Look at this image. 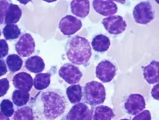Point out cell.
I'll use <instances>...</instances> for the list:
<instances>
[{
	"instance_id": "obj_35",
	"label": "cell",
	"mask_w": 159,
	"mask_h": 120,
	"mask_svg": "<svg viewBox=\"0 0 159 120\" xmlns=\"http://www.w3.org/2000/svg\"><path fill=\"white\" fill-rule=\"evenodd\" d=\"M20 2H23L22 4H26L27 2H29V1H26V2H22V1H19Z\"/></svg>"
},
{
	"instance_id": "obj_4",
	"label": "cell",
	"mask_w": 159,
	"mask_h": 120,
	"mask_svg": "<svg viewBox=\"0 0 159 120\" xmlns=\"http://www.w3.org/2000/svg\"><path fill=\"white\" fill-rule=\"evenodd\" d=\"M133 16L136 23L148 24L155 18V10L150 2H141L134 8Z\"/></svg>"
},
{
	"instance_id": "obj_5",
	"label": "cell",
	"mask_w": 159,
	"mask_h": 120,
	"mask_svg": "<svg viewBox=\"0 0 159 120\" xmlns=\"http://www.w3.org/2000/svg\"><path fill=\"white\" fill-rule=\"evenodd\" d=\"M146 102L144 97L139 94H132L125 99L123 108L128 114L136 116L145 109Z\"/></svg>"
},
{
	"instance_id": "obj_31",
	"label": "cell",
	"mask_w": 159,
	"mask_h": 120,
	"mask_svg": "<svg viewBox=\"0 0 159 120\" xmlns=\"http://www.w3.org/2000/svg\"><path fill=\"white\" fill-rule=\"evenodd\" d=\"M7 69L6 63L2 59H0V77L3 76L5 74H7Z\"/></svg>"
},
{
	"instance_id": "obj_25",
	"label": "cell",
	"mask_w": 159,
	"mask_h": 120,
	"mask_svg": "<svg viewBox=\"0 0 159 120\" xmlns=\"http://www.w3.org/2000/svg\"><path fill=\"white\" fill-rule=\"evenodd\" d=\"M3 35L6 40H15L21 35V30L16 24H7L3 29Z\"/></svg>"
},
{
	"instance_id": "obj_18",
	"label": "cell",
	"mask_w": 159,
	"mask_h": 120,
	"mask_svg": "<svg viewBox=\"0 0 159 120\" xmlns=\"http://www.w3.org/2000/svg\"><path fill=\"white\" fill-rule=\"evenodd\" d=\"M92 46L95 52H105L110 47V39L107 36L103 34L95 36L92 41Z\"/></svg>"
},
{
	"instance_id": "obj_10",
	"label": "cell",
	"mask_w": 159,
	"mask_h": 120,
	"mask_svg": "<svg viewBox=\"0 0 159 120\" xmlns=\"http://www.w3.org/2000/svg\"><path fill=\"white\" fill-rule=\"evenodd\" d=\"M82 22L75 16L68 15L63 17L59 23V28L65 36H72L81 30Z\"/></svg>"
},
{
	"instance_id": "obj_26",
	"label": "cell",
	"mask_w": 159,
	"mask_h": 120,
	"mask_svg": "<svg viewBox=\"0 0 159 120\" xmlns=\"http://www.w3.org/2000/svg\"><path fill=\"white\" fill-rule=\"evenodd\" d=\"M0 111L5 117L8 118L11 117L14 114V112H15L13 102L7 99H3L0 103Z\"/></svg>"
},
{
	"instance_id": "obj_2",
	"label": "cell",
	"mask_w": 159,
	"mask_h": 120,
	"mask_svg": "<svg viewBox=\"0 0 159 120\" xmlns=\"http://www.w3.org/2000/svg\"><path fill=\"white\" fill-rule=\"evenodd\" d=\"M67 58L73 65H84L92 56L90 43L86 38L75 36L68 41L65 45Z\"/></svg>"
},
{
	"instance_id": "obj_33",
	"label": "cell",
	"mask_w": 159,
	"mask_h": 120,
	"mask_svg": "<svg viewBox=\"0 0 159 120\" xmlns=\"http://www.w3.org/2000/svg\"><path fill=\"white\" fill-rule=\"evenodd\" d=\"M93 109L89 110V112L88 113V115H87V117L85 118L84 120H93Z\"/></svg>"
},
{
	"instance_id": "obj_28",
	"label": "cell",
	"mask_w": 159,
	"mask_h": 120,
	"mask_svg": "<svg viewBox=\"0 0 159 120\" xmlns=\"http://www.w3.org/2000/svg\"><path fill=\"white\" fill-rule=\"evenodd\" d=\"M8 5H9V2L8 1L0 0V25L4 23L5 13Z\"/></svg>"
},
{
	"instance_id": "obj_13",
	"label": "cell",
	"mask_w": 159,
	"mask_h": 120,
	"mask_svg": "<svg viewBox=\"0 0 159 120\" xmlns=\"http://www.w3.org/2000/svg\"><path fill=\"white\" fill-rule=\"evenodd\" d=\"M144 78L149 84H157L159 82V63L152 60L146 66H142Z\"/></svg>"
},
{
	"instance_id": "obj_24",
	"label": "cell",
	"mask_w": 159,
	"mask_h": 120,
	"mask_svg": "<svg viewBox=\"0 0 159 120\" xmlns=\"http://www.w3.org/2000/svg\"><path fill=\"white\" fill-rule=\"evenodd\" d=\"M13 120H34L33 110L30 106H24L16 110L13 114Z\"/></svg>"
},
{
	"instance_id": "obj_22",
	"label": "cell",
	"mask_w": 159,
	"mask_h": 120,
	"mask_svg": "<svg viewBox=\"0 0 159 120\" xmlns=\"http://www.w3.org/2000/svg\"><path fill=\"white\" fill-rule=\"evenodd\" d=\"M30 94L29 92H24L19 90H15L12 94L13 103L17 107H24L29 103Z\"/></svg>"
},
{
	"instance_id": "obj_14",
	"label": "cell",
	"mask_w": 159,
	"mask_h": 120,
	"mask_svg": "<svg viewBox=\"0 0 159 120\" xmlns=\"http://www.w3.org/2000/svg\"><path fill=\"white\" fill-rule=\"evenodd\" d=\"M89 107L85 103H79L71 108L65 117L66 120H84L89 112Z\"/></svg>"
},
{
	"instance_id": "obj_11",
	"label": "cell",
	"mask_w": 159,
	"mask_h": 120,
	"mask_svg": "<svg viewBox=\"0 0 159 120\" xmlns=\"http://www.w3.org/2000/svg\"><path fill=\"white\" fill-rule=\"evenodd\" d=\"M93 8L98 13L104 16H111L117 12V5L110 0H95L93 2Z\"/></svg>"
},
{
	"instance_id": "obj_3",
	"label": "cell",
	"mask_w": 159,
	"mask_h": 120,
	"mask_svg": "<svg viewBox=\"0 0 159 120\" xmlns=\"http://www.w3.org/2000/svg\"><path fill=\"white\" fill-rule=\"evenodd\" d=\"M83 96L85 103L91 106L103 104L107 96L104 85L97 81L87 83L84 87Z\"/></svg>"
},
{
	"instance_id": "obj_30",
	"label": "cell",
	"mask_w": 159,
	"mask_h": 120,
	"mask_svg": "<svg viewBox=\"0 0 159 120\" xmlns=\"http://www.w3.org/2000/svg\"><path fill=\"white\" fill-rule=\"evenodd\" d=\"M132 120H151V113L148 110H144L136 115Z\"/></svg>"
},
{
	"instance_id": "obj_21",
	"label": "cell",
	"mask_w": 159,
	"mask_h": 120,
	"mask_svg": "<svg viewBox=\"0 0 159 120\" xmlns=\"http://www.w3.org/2000/svg\"><path fill=\"white\" fill-rule=\"evenodd\" d=\"M50 73H39L36 74L33 80V85L36 90L42 91L45 90L49 86L51 83Z\"/></svg>"
},
{
	"instance_id": "obj_19",
	"label": "cell",
	"mask_w": 159,
	"mask_h": 120,
	"mask_svg": "<svg viewBox=\"0 0 159 120\" xmlns=\"http://www.w3.org/2000/svg\"><path fill=\"white\" fill-rule=\"evenodd\" d=\"M114 117L113 110L107 105H99L93 110V120H111Z\"/></svg>"
},
{
	"instance_id": "obj_9",
	"label": "cell",
	"mask_w": 159,
	"mask_h": 120,
	"mask_svg": "<svg viewBox=\"0 0 159 120\" xmlns=\"http://www.w3.org/2000/svg\"><path fill=\"white\" fill-rule=\"evenodd\" d=\"M16 51L18 55L21 57L30 56L35 50V42L29 33H24L16 44Z\"/></svg>"
},
{
	"instance_id": "obj_17",
	"label": "cell",
	"mask_w": 159,
	"mask_h": 120,
	"mask_svg": "<svg viewBox=\"0 0 159 120\" xmlns=\"http://www.w3.org/2000/svg\"><path fill=\"white\" fill-rule=\"evenodd\" d=\"M25 67L30 72L39 74L45 69V63L40 56L34 55L30 57L25 62Z\"/></svg>"
},
{
	"instance_id": "obj_36",
	"label": "cell",
	"mask_w": 159,
	"mask_h": 120,
	"mask_svg": "<svg viewBox=\"0 0 159 120\" xmlns=\"http://www.w3.org/2000/svg\"><path fill=\"white\" fill-rule=\"evenodd\" d=\"M120 120H129V119H120Z\"/></svg>"
},
{
	"instance_id": "obj_7",
	"label": "cell",
	"mask_w": 159,
	"mask_h": 120,
	"mask_svg": "<svg viewBox=\"0 0 159 120\" xmlns=\"http://www.w3.org/2000/svg\"><path fill=\"white\" fill-rule=\"evenodd\" d=\"M105 29L111 35H119L125 31L127 24L120 16H111L105 18L102 21Z\"/></svg>"
},
{
	"instance_id": "obj_8",
	"label": "cell",
	"mask_w": 159,
	"mask_h": 120,
	"mask_svg": "<svg viewBox=\"0 0 159 120\" xmlns=\"http://www.w3.org/2000/svg\"><path fill=\"white\" fill-rule=\"evenodd\" d=\"M59 74L68 84L75 85L80 82L82 73L78 67L72 64H65L59 70Z\"/></svg>"
},
{
	"instance_id": "obj_6",
	"label": "cell",
	"mask_w": 159,
	"mask_h": 120,
	"mask_svg": "<svg viewBox=\"0 0 159 120\" xmlns=\"http://www.w3.org/2000/svg\"><path fill=\"white\" fill-rule=\"evenodd\" d=\"M117 72V67L108 60H102L95 69V75L101 82L109 83L113 80Z\"/></svg>"
},
{
	"instance_id": "obj_23",
	"label": "cell",
	"mask_w": 159,
	"mask_h": 120,
	"mask_svg": "<svg viewBox=\"0 0 159 120\" xmlns=\"http://www.w3.org/2000/svg\"><path fill=\"white\" fill-rule=\"evenodd\" d=\"M6 65L11 72H16L21 69L23 65V60L21 57L18 55H9L6 58Z\"/></svg>"
},
{
	"instance_id": "obj_20",
	"label": "cell",
	"mask_w": 159,
	"mask_h": 120,
	"mask_svg": "<svg viewBox=\"0 0 159 120\" xmlns=\"http://www.w3.org/2000/svg\"><path fill=\"white\" fill-rule=\"evenodd\" d=\"M66 95L70 103L72 104L79 103L83 97L82 88L79 84L70 85L66 89Z\"/></svg>"
},
{
	"instance_id": "obj_12",
	"label": "cell",
	"mask_w": 159,
	"mask_h": 120,
	"mask_svg": "<svg viewBox=\"0 0 159 120\" xmlns=\"http://www.w3.org/2000/svg\"><path fill=\"white\" fill-rule=\"evenodd\" d=\"M13 83L17 90L29 92L33 86V79L28 73L20 72L13 77Z\"/></svg>"
},
{
	"instance_id": "obj_29",
	"label": "cell",
	"mask_w": 159,
	"mask_h": 120,
	"mask_svg": "<svg viewBox=\"0 0 159 120\" xmlns=\"http://www.w3.org/2000/svg\"><path fill=\"white\" fill-rule=\"evenodd\" d=\"M8 52H9V46L7 41L5 39H1L0 40V59L7 56Z\"/></svg>"
},
{
	"instance_id": "obj_27",
	"label": "cell",
	"mask_w": 159,
	"mask_h": 120,
	"mask_svg": "<svg viewBox=\"0 0 159 120\" xmlns=\"http://www.w3.org/2000/svg\"><path fill=\"white\" fill-rule=\"evenodd\" d=\"M10 89V82L7 78L0 80V97L5 96Z\"/></svg>"
},
{
	"instance_id": "obj_16",
	"label": "cell",
	"mask_w": 159,
	"mask_h": 120,
	"mask_svg": "<svg viewBox=\"0 0 159 120\" xmlns=\"http://www.w3.org/2000/svg\"><path fill=\"white\" fill-rule=\"evenodd\" d=\"M22 16V11L20 7L15 4H9L5 13L4 22L7 24H15L19 21Z\"/></svg>"
},
{
	"instance_id": "obj_34",
	"label": "cell",
	"mask_w": 159,
	"mask_h": 120,
	"mask_svg": "<svg viewBox=\"0 0 159 120\" xmlns=\"http://www.w3.org/2000/svg\"><path fill=\"white\" fill-rule=\"evenodd\" d=\"M0 120H10V118L5 117V116L0 111Z\"/></svg>"
},
{
	"instance_id": "obj_1",
	"label": "cell",
	"mask_w": 159,
	"mask_h": 120,
	"mask_svg": "<svg viewBox=\"0 0 159 120\" xmlns=\"http://www.w3.org/2000/svg\"><path fill=\"white\" fill-rule=\"evenodd\" d=\"M32 109L37 117L54 120L65 113L67 100L60 89H48L38 94L32 101Z\"/></svg>"
},
{
	"instance_id": "obj_37",
	"label": "cell",
	"mask_w": 159,
	"mask_h": 120,
	"mask_svg": "<svg viewBox=\"0 0 159 120\" xmlns=\"http://www.w3.org/2000/svg\"><path fill=\"white\" fill-rule=\"evenodd\" d=\"M1 35H2V32H1V30H0V36H1Z\"/></svg>"
},
{
	"instance_id": "obj_15",
	"label": "cell",
	"mask_w": 159,
	"mask_h": 120,
	"mask_svg": "<svg viewBox=\"0 0 159 120\" xmlns=\"http://www.w3.org/2000/svg\"><path fill=\"white\" fill-rule=\"evenodd\" d=\"M90 4L88 0H74L70 3V9L73 15L79 18H85L89 13Z\"/></svg>"
},
{
	"instance_id": "obj_32",
	"label": "cell",
	"mask_w": 159,
	"mask_h": 120,
	"mask_svg": "<svg viewBox=\"0 0 159 120\" xmlns=\"http://www.w3.org/2000/svg\"><path fill=\"white\" fill-rule=\"evenodd\" d=\"M158 89H159V85L158 83L156 84V85H154V87L152 89L151 91V94L152 97L156 100H158L159 99V95H158Z\"/></svg>"
}]
</instances>
